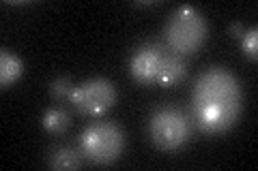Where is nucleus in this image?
I'll use <instances>...</instances> for the list:
<instances>
[{
  "mask_svg": "<svg viewBox=\"0 0 258 171\" xmlns=\"http://www.w3.org/2000/svg\"><path fill=\"white\" fill-rule=\"evenodd\" d=\"M84 156L80 154V150L74 148H54L47 158V165L52 169H80L82 167Z\"/></svg>",
  "mask_w": 258,
  "mask_h": 171,
  "instance_id": "9d476101",
  "label": "nucleus"
},
{
  "mask_svg": "<svg viewBox=\"0 0 258 171\" xmlns=\"http://www.w3.org/2000/svg\"><path fill=\"white\" fill-rule=\"evenodd\" d=\"M185 75H187V62H185L181 56L166 52L164 58H161V64H159L157 84L164 88H172L179 84V81H183Z\"/></svg>",
  "mask_w": 258,
  "mask_h": 171,
  "instance_id": "0eeeda50",
  "label": "nucleus"
},
{
  "mask_svg": "<svg viewBox=\"0 0 258 171\" xmlns=\"http://www.w3.org/2000/svg\"><path fill=\"white\" fill-rule=\"evenodd\" d=\"M69 103H71V107H74L78 113L99 120V118L106 116L112 107H114V103H116V88L106 77L86 79L80 86L74 88Z\"/></svg>",
  "mask_w": 258,
  "mask_h": 171,
  "instance_id": "39448f33",
  "label": "nucleus"
},
{
  "mask_svg": "<svg viewBox=\"0 0 258 171\" xmlns=\"http://www.w3.org/2000/svg\"><path fill=\"white\" fill-rule=\"evenodd\" d=\"M230 30V37H235V39H241V37H243L245 35V26H243V24H239V22H235V24H232V26L228 28Z\"/></svg>",
  "mask_w": 258,
  "mask_h": 171,
  "instance_id": "ddd939ff",
  "label": "nucleus"
},
{
  "mask_svg": "<svg viewBox=\"0 0 258 171\" xmlns=\"http://www.w3.org/2000/svg\"><path fill=\"white\" fill-rule=\"evenodd\" d=\"M241 45H243V52L249 60H256L258 56V30L256 28H249L245 30V35L241 37Z\"/></svg>",
  "mask_w": 258,
  "mask_h": 171,
  "instance_id": "f8f14e48",
  "label": "nucleus"
},
{
  "mask_svg": "<svg viewBox=\"0 0 258 171\" xmlns=\"http://www.w3.org/2000/svg\"><path fill=\"white\" fill-rule=\"evenodd\" d=\"M164 47L159 43H142L136 47L132 58H129V73L140 86H153L157 84L159 64L164 58Z\"/></svg>",
  "mask_w": 258,
  "mask_h": 171,
  "instance_id": "423d86ee",
  "label": "nucleus"
},
{
  "mask_svg": "<svg viewBox=\"0 0 258 171\" xmlns=\"http://www.w3.org/2000/svg\"><path fill=\"white\" fill-rule=\"evenodd\" d=\"M207 22L196 7L185 5L176 9L164 28V41L168 50L176 56H194L207 41Z\"/></svg>",
  "mask_w": 258,
  "mask_h": 171,
  "instance_id": "f03ea898",
  "label": "nucleus"
},
{
  "mask_svg": "<svg viewBox=\"0 0 258 171\" xmlns=\"http://www.w3.org/2000/svg\"><path fill=\"white\" fill-rule=\"evenodd\" d=\"M24 69L26 67H24L22 58H18L13 52L9 50L0 52V86H3V90L13 86L24 75Z\"/></svg>",
  "mask_w": 258,
  "mask_h": 171,
  "instance_id": "6e6552de",
  "label": "nucleus"
},
{
  "mask_svg": "<svg viewBox=\"0 0 258 171\" xmlns=\"http://www.w3.org/2000/svg\"><path fill=\"white\" fill-rule=\"evenodd\" d=\"M239 79L224 67H211L196 79L191 96V120L205 135L226 133L241 116Z\"/></svg>",
  "mask_w": 258,
  "mask_h": 171,
  "instance_id": "f257e3e1",
  "label": "nucleus"
},
{
  "mask_svg": "<svg viewBox=\"0 0 258 171\" xmlns=\"http://www.w3.org/2000/svg\"><path fill=\"white\" fill-rule=\"evenodd\" d=\"M74 88H76L74 81H71L67 75H62V77H56L50 84V94H52L54 101H69Z\"/></svg>",
  "mask_w": 258,
  "mask_h": 171,
  "instance_id": "9b49d317",
  "label": "nucleus"
},
{
  "mask_svg": "<svg viewBox=\"0 0 258 171\" xmlns=\"http://www.w3.org/2000/svg\"><path fill=\"white\" fill-rule=\"evenodd\" d=\"M80 154L93 165H112L125 150V133L110 120H97L80 135Z\"/></svg>",
  "mask_w": 258,
  "mask_h": 171,
  "instance_id": "7ed1b4c3",
  "label": "nucleus"
},
{
  "mask_svg": "<svg viewBox=\"0 0 258 171\" xmlns=\"http://www.w3.org/2000/svg\"><path fill=\"white\" fill-rule=\"evenodd\" d=\"M149 137L161 152L181 150L191 137V120L183 109L174 105H164L151 113Z\"/></svg>",
  "mask_w": 258,
  "mask_h": 171,
  "instance_id": "20e7f679",
  "label": "nucleus"
},
{
  "mask_svg": "<svg viewBox=\"0 0 258 171\" xmlns=\"http://www.w3.org/2000/svg\"><path fill=\"white\" fill-rule=\"evenodd\" d=\"M71 124V116L64 107H58V105H52L47 107L41 116V126L45 128L50 135H62Z\"/></svg>",
  "mask_w": 258,
  "mask_h": 171,
  "instance_id": "1a4fd4ad",
  "label": "nucleus"
}]
</instances>
